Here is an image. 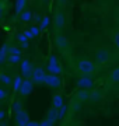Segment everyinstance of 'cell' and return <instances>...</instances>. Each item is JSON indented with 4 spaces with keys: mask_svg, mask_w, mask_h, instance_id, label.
<instances>
[{
    "mask_svg": "<svg viewBox=\"0 0 119 126\" xmlns=\"http://www.w3.org/2000/svg\"><path fill=\"white\" fill-rule=\"evenodd\" d=\"M55 45L56 48L59 50H62V52H67V50H72V46H70V42L69 39L66 38V36L63 35V34H60V32H55Z\"/></svg>",
    "mask_w": 119,
    "mask_h": 126,
    "instance_id": "obj_2",
    "label": "cell"
},
{
    "mask_svg": "<svg viewBox=\"0 0 119 126\" xmlns=\"http://www.w3.org/2000/svg\"><path fill=\"white\" fill-rule=\"evenodd\" d=\"M27 125H28V126H37V125H39V122H32V121H28Z\"/></svg>",
    "mask_w": 119,
    "mask_h": 126,
    "instance_id": "obj_32",
    "label": "cell"
},
{
    "mask_svg": "<svg viewBox=\"0 0 119 126\" xmlns=\"http://www.w3.org/2000/svg\"><path fill=\"white\" fill-rule=\"evenodd\" d=\"M46 119L50 122V126L55 125L56 121H59V108H56L52 105V108H49L48 113H46Z\"/></svg>",
    "mask_w": 119,
    "mask_h": 126,
    "instance_id": "obj_12",
    "label": "cell"
},
{
    "mask_svg": "<svg viewBox=\"0 0 119 126\" xmlns=\"http://www.w3.org/2000/svg\"><path fill=\"white\" fill-rule=\"evenodd\" d=\"M91 97V91L88 88H80L77 87V91L74 93V99H77L78 102H84V101H90Z\"/></svg>",
    "mask_w": 119,
    "mask_h": 126,
    "instance_id": "obj_6",
    "label": "cell"
},
{
    "mask_svg": "<svg viewBox=\"0 0 119 126\" xmlns=\"http://www.w3.org/2000/svg\"><path fill=\"white\" fill-rule=\"evenodd\" d=\"M21 52H23V50L20 49V48H17V46H14V45H10V53L21 55Z\"/></svg>",
    "mask_w": 119,
    "mask_h": 126,
    "instance_id": "obj_27",
    "label": "cell"
},
{
    "mask_svg": "<svg viewBox=\"0 0 119 126\" xmlns=\"http://www.w3.org/2000/svg\"><path fill=\"white\" fill-rule=\"evenodd\" d=\"M30 30L32 31V34H34L35 36H38L39 35V32H41V27H31Z\"/></svg>",
    "mask_w": 119,
    "mask_h": 126,
    "instance_id": "obj_28",
    "label": "cell"
},
{
    "mask_svg": "<svg viewBox=\"0 0 119 126\" xmlns=\"http://www.w3.org/2000/svg\"><path fill=\"white\" fill-rule=\"evenodd\" d=\"M45 84L49 88H52V90H59V88H62V80H60L59 74H53V73L46 74Z\"/></svg>",
    "mask_w": 119,
    "mask_h": 126,
    "instance_id": "obj_4",
    "label": "cell"
},
{
    "mask_svg": "<svg viewBox=\"0 0 119 126\" xmlns=\"http://www.w3.org/2000/svg\"><path fill=\"white\" fill-rule=\"evenodd\" d=\"M25 4H27V0H17L15 1V13L21 14L25 9Z\"/></svg>",
    "mask_w": 119,
    "mask_h": 126,
    "instance_id": "obj_20",
    "label": "cell"
},
{
    "mask_svg": "<svg viewBox=\"0 0 119 126\" xmlns=\"http://www.w3.org/2000/svg\"><path fill=\"white\" fill-rule=\"evenodd\" d=\"M0 81H1V84H4L6 87H13V83H14V80H11V77H10L6 72L0 73Z\"/></svg>",
    "mask_w": 119,
    "mask_h": 126,
    "instance_id": "obj_13",
    "label": "cell"
},
{
    "mask_svg": "<svg viewBox=\"0 0 119 126\" xmlns=\"http://www.w3.org/2000/svg\"><path fill=\"white\" fill-rule=\"evenodd\" d=\"M34 18H35V21H38V23H41V21H42V18H44V17H41L39 14H34Z\"/></svg>",
    "mask_w": 119,
    "mask_h": 126,
    "instance_id": "obj_31",
    "label": "cell"
},
{
    "mask_svg": "<svg viewBox=\"0 0 119 126\" xmlns=\"http://www.w3.org/2000/svg\"><path fill=\"white\" fill-rule=\"evenodd\" d=\"M21 109H23V102H21V101L18 99V101H15V102H14L13 111H14V113H17V112H20Z\"/></svg>",
    "mask_w": 119,
    "mask_h": 126,
    "instance_id": "obj_26",
    "label": "cell"
},
{
    "mask_svg": "<svg viewBox=\"0 0 119 126\" xmlns=\"http://www.w3.org/2000/svg\"><path fill=\"white\" fill-rule=\"evenodd\" d=\"M48 70L53 74H60L62 73V67L59 63H48Z\"/></svg>",
    "mask_w": 119,
    "mask_h": 126,
    "instance_id": "obj_17",
    "label": "cell"
},
{
    "mask_svg": "<svg viewBox=\"0 0 119 126\" xmlns=\"http://www.w3.org/2000/svg\"><path fill=\"white\" fill-rule=\"evenodd\" d=\"M76 67L81 76H91L95 72V63H92L88 59H80V60H77Z\"/></svg>",
    "mask_w": 119,
    "mask_h": 126,
    "instance_id": "obj_1",
    "label": "cell"
},
{
    "mask_svg": "<svg viewBox=\"0 0 119 126\" xmlns=\"http://www.w3.org/2000/svg\"><path fill=\"white\" fill-rule=\"evenodd\" d=\"M24 34H25V35L28 36V39H32V38L35 36L34 34H32V31H31V30H25V31H24Z\"/></svg>",
    "mask_w": 119,
    "mask_h": 126,
    "instance_id": "obj_30",
    "label": "cell"
},
{
    "mask_svg": "<svg viewBox=\"0 0 119 126\" xmlns=\"http://www.w3.org/2000/svg\"><path fill=\"white\" fill-rule=\"evenodd\" d=\"M17 41H18V44L23 46V49H27L28 48V36L25 34H18L17 35Z\"/></svg>",
    "mask_w": 119,
    "mask_h": 126,
    "instance_id": "obj_18",
    "label": "cell"
},
{
    "mask_svg": "<svg viewBox=\"0 0 119 126\" xmlns=\"http://www.w3.org/2000/svg\"><path fill=\"white\" fill-rule=\"evenodd\" d=\"M114 44H115V46L119 49V32H116V34H115V36H114Z\"/></svg>",
    "mask_w": 119,
    "mask_h": 126,
    "instance_id": "obj_29",
    "label": "cell"
},
{
    "mask_svg": "<svg viewBox=\"0 0 119 126\" xmlns=\"http://www.w3.org/2000/svg\"><path fill=\"white\" fill-rule=\"evenodd\" d=\"M34 80L32 79H27L25 77V80L23 81V86H21V88H20V94H21V97H27V95L31 94V91L34 90Z\"/></svg>",
    "mask_w": 119,
    "mask_h": 126,
    "instance_id": "obj_7",
    "label": "cell"
},
{
    "mask_svg": "<svg viewBox=\"0 0 119 126\" xmlns=\"http://www.w3.org/2000/svg\"><path fill=\"white\" fill-rule=\"evenodd\" d=\"M64 23H66V16H64L63 10L58 9L53 14V28H55V32H60L62 28L64 27Z\"/></svg>",
    "mask_w": 119,
    "mask_h": 126,
    "instance_id": "obj_3",
    "label": "cell"
},
{
    "mask_svg": "<svg viewBox=\"0 0 119 126\" xmlns=\"http://www.w3.org/2000/svg\"><path fill=\"white\" fill-rule=\"evenodd\" d=\"M63 97L60 94H55L53 95V98H52V105L53 107H56V108H60L62 105H63Z\"/></svg>",
    "mask_w": 119,
    "mask_h": 126,
    "instance_id": "obj_19",
    "label": "cell"
},
{
    "mask_svg": "<svg viewBox=\"0 0 119 126\" xmlns=\"http://www.w3.org/2000/svg\"><path fill=\"white\" fill-rule=\"evenodd\" d=\"M45 79H46V73L42 67H35L34 70V76H32V80L35 84H45Z\"/></svg>",
    "mask_w": 119,
    "mask_h": 126,
    "instance_id": "obj_9",
    "label": "cell"
},
{
    "mask_svg": "<svg viewBox=\"0 0 119 126\" xmlns=\"http://www.w3.org/2000/svg\"><path fill=\"white\" fill-rule=\"evenodd\" d=\"M76 86L80 87V88H88V90H91L92 87H94V80L90 76H81L76 81Z\"/></svg>",
    "mask_w": 119,
    "mask_h": 126,
    "instance_id": "obj_10",
    "label": "cell"
},
{
    "mask_svg": "<svg viewBox=\"0 0 119 126\" xmlns=\"http://www.w3.org/2000/svg\"><path fill=\"white\" fill-rule=\"evenodd\" d=\"M21 60V55H14V53H9V58H7V62L11 63V64H17Z\"/></svg>",
    "mask_w": 119,
    "mask_h": 126,
    "instance_id": "obj_21",
    "label": "cell"
},
{
    "mask_svg": "<svg viewBox=\"0 0 119 126\" xmlns=\"http://www.w3.org/2000/svg\"><path fill=\"white\" fill-rule=\"evenodd\" d=\"M34 70H35V67H34V64H32L30 60L24 59L23 62H21V73H23L24 77L32 79V76H34Z\"/></svg>",
    "mask_w": 119,
    "mask_h": 126,
    "instance_id": "obj_5",
    "label": "cell"
},
{
    "mask_svg": "<svg viewBox=\"0 0 119 126\" xmlns=\"http://www.w3.org/2000/svg\"><path fill=\"white\" fill-rule=\"evenodd\" d=\"M30 121V116H28V112L25 109H21L20 112L15 113V116H14V123L18 126H25Z\"/></svg>",
    "mask_w": 119,
    "mask_h": 126,
    "instance_id": "obj_8",
    "label": "cell"
},
{
    "mask_svg": "<svg viewBox=\"0 0 119 126\" xmlns=\"http://www.w3.org/2000/svg\"><path fill=\"white\" fill-rule=\"evenodd\" d=\"M69 108L70 107H67V105H62V107H60L59 108V119H63L64 116H66V112H67V111H69Z\"/></svg>",
    "mask_w": 119,
    "mask_h": 126,
    "instance_id": "obj_23",
    "label": "cell"
},
{
    "mask_svg": "<svg viewBox=\"0 0 119 126\" xmlns=\"http://www.w3.org/2000/svg\"><path fill=\"white\" fill-rule=\"evenodd\" d=\"M23 77L21 76H15L14 77V83H13V91L14 93H20V88L23 86Z\"/></svg>",
    "mask_w": 119,
    "mask_h": 126,
    "instance_id": "obj_16",
    "label": "cell"
},
{
    "mask_svg": "<svg viewBox=\"0 0 119 126\" xmlns=\"http://www.w3.org/2000/svg\"><path fill=\"white\" fill-rule=\"evenodd\" d=\"M111 58V53H109V50L108 49H100V50H97L95 52V62L97 63H105L108 62Z\"/></svg>",
    "mask_w": 119,
    "mask_h": 126,
    "instance_id": "obj_11",
    "label": "cell"
},
{
    "mask_svg": "<svg viewBox=\"0 0 119 126\" xmlns=\"http://www.w3.org/2000/svg\"><path fill=\"white\" fill-rule=\"evenodd\" d=\"M31 18H32V13L30 11V10H24L23 13L20 14V20L24 21V23H28Z\"/></svg>",
    "mask_w": 119,
    "mask_h": 126,
    "instance_id": "obj_22",
    "label": "cell"
},
{
    "mask_svg": "<svg viewBox=\"0 0 119 126\" xmlns=\"http://www.w3.org/2000/svg\"><path fill=\"white\" fill-rule=\"evenodd\" d=\"M50 24V18L48 17V16H45V17L42 18V21H41V24H39V27H41V30H45L48 25Z\"/></svg>",
    "mask_w": 119,
    "mask_h": 126,
    "instance_id": "obj_24",
    "label": "cell"
},
{
    "mask_svg": "<svg viewBox=\"0 0 119 126\" xmlns=\"http://www.w3.org/2000/svg\"><path fill=\"white\" fill-rule=\"evenodd\" d=\"M6 98H7V87L4 84H1V87H0V99L3 101Z\"/></svg>",
    "mask_w": 119,
    "mask_h": 126,
    "instance_id": "obj_25",
    "label": "cell"
},
{
    "mask_svg": "<svg viewBox=\"0 0 119 126\" xmlns=\"http://www.w3.org/2000/svg\"><path fill=\"white\" fill-rule=\"evenodd\" d=\"M102 98H104V91H101V90H92L91 91V97H90V101L91 102L101 101Z\"/></svg>",
    "mask_w": 119,
    "mask_h": 126,
    "instance_id": "obj_14",
    "label": "cell"
},
{
    "mask_svg": "<svg viewBox=\"0 0 119 126\" xmlns=\"http://www.w3.org/2000/svg\"><path fill=\"white\" fill-rule=\"evenodd\" d=\"M108 81H109V83H119V67L114 69V70L108 74Z\"/></svg>",
    "mask_w": 119,
    "mask_h": 126,
    "instance_id": "obj_15",
    "label": "cell"
}]
</instances>
